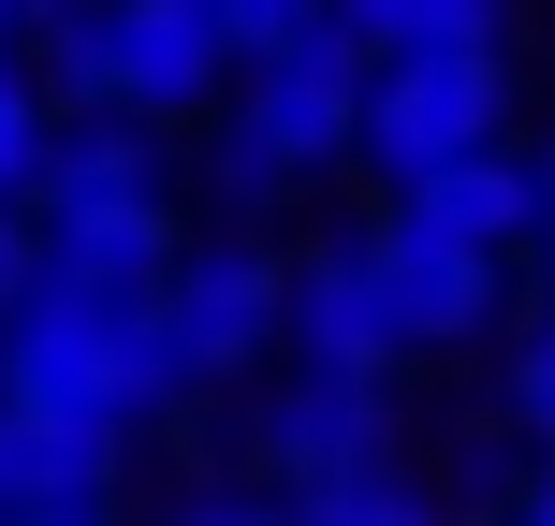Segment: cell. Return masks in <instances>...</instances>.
<instances>
[{
  "label": "cell",
  "instance_id": "obj_1",
  "mask_svg": "<svg viewBox=\"0 0 555 526\" xmlns=\"http://www.w3.org/2000/svg\"><path fill=\"white\" fill-rule=\"evenodd\" d=\"M176 395L191 381L162 351V307H59V293H29V322L0 336V410L59 424L88 453H132V424H162Z\"/></svg>",
  "mask_w": 555,
  "mask_h": 526
},
{
  "label": "cell",
  "instance_id": "obj_2",
  "mask_svg": "<svg viewBox=\"0 0 555 526\" xmlns=\"http://www.w3.org/2000/svg\"><path fill=\"white\" fill-rule=\"evenodd\" d=\"M365 88H380V59L351 44V29H307V44H278L234 74V117L205 132V191L220 205H278L293 176H322V162H351V132H365Z\"/></svg>",
  "mask_w": 555,
  "mask_h": 526
},
{
  "label": "cell",
  "instance_id": "obj_3",
  "mask_svg": "<svg viewBox=\"0 0 555 526\" xmlns=\"http://www.w3.org/2000/svg\"><path fill=\"white\" fill-rule=\"evenodd\" d=\"M44 88H59V117H205L249 59H234V29H220V0H103V15H74V29H44Z\"/></svg>",
  "mask_w": 555,
  "mask_h": 526
},
{
  "label": "cell",
  "instance_id": "obj_4",
  "mask_svg": "<svg viewBox=\"0 0 555 526\" xmlns=\"http://www.w3.org/2000/svg\"><path fill=\"white\" fill-rule=\"evenodd\" d=\"M498 146H512V44H453V59H380L351 162L380 191H439V176L498 162Z\"/></svg>",
  "mask_w": 555,
  "mask_h": 526
},
{
  "label": "cell",
  "instance_id": "obj_5",
  "mask_svg": "<svg viewBox=\"0 0 555 526\" xmlns=\"http://www.w3.org/2000/svg\"><path fill=\"white\" fill-rule=\"evenodd\" d=\"M249 469H263V498H322V483L395 469V395L351 365H293L249 395Z\"/></svg>",
  "mask_w": 555,
  "mask_h": 526
},
{
  "label": "cell",
  "instance_id": "obj_6",
  "mask_svg": "<svg viewBox=\"0 0 555 526\" xmlns=\"http://www.w3.org/2000/svg\"><path fill=\"white\" fill-rule=\"evenodd\" d=\"M293 336V264L249 249V234H220V249H191L162 278V351H176V381H249V365Z\"/></svg>",
  "mask_w": 555,
  "mask_h": 526
},
{
  "label": "cell",
  "instance_id": "obj_7",
  "mask_svg": "<svg viewBox=\"0 0 555 526\" xmlns=\"http://www.w3.org/2000/svg\"><path fill=\"white\" fill-rule=\"evenodd\" d=\"M365 264H380V307H395V336H410V351H468V336L498 322V278H512L498 249L410 220V205H380V220H365Z\"/></svg>",
  "mask_w": 555,
  "mask_h": 526
},
{
  "label": "cell",
  "instance_id": "obj_8",
  "mask_svg": "<svg viewBox=\"0 0 555 526\" xmlns=\"http://www.w3.org/2000/svg\"><path fill=\"white\" fill-rule=\"evenodd\" d=\"M191 264L176 205H103V220H44V293L59 307H162V278Z\"/></svg>",
  "mask_w": 555,
  "mask_h": 526
},
{
  "label": "cell",
  "instance_id": "obj_9",
  "mask_svg": "<svg viewBox=\"0 0 555 526\" xmlns=\"http://www.w3.org/2000/svg\"><path fill=\"white\" fill-rule=\"evenodd\" d=\"M395 307H380V264H365V234H336V249L293 264V365H351V381H395Z\"/></svg>",
  "mask_w": 555,
  "mask_h": 526
},
{
  "label": "cell",
  "instance_id": "obj_10",
  "mask_svg": "<svg viewBox=\"0 0 555 526\" xmlns=\"http://www.w3.org/2000/svg\"><path fill=\"white\" fill-rule=\"evenodd\" d=\"M162 117H59V162L29 220H103V205H162Z\"/></svg>",
  "mask_w": 555,
  "mask_h": 526
},
{
  "label": "cell",
  "instance_id": "obj_11",
  "mask_svg": "<svg viewBox=\"0 0 555 526\" xmlns=\"http://www.w3.org/2000/svg\"><path fill=\"white\" fill-rule=\"evenodd\" d=\"M410 220H439V234H468V249H541L555 234V162H527V146H498V162H468V176H439V191H395Z\"/></svg>",
  "mask_w": 555,
  "mask_h": 526
},
{
  "label": "cell",
  "instance_id": "obj_12",
  "mask_svg": "<svg viewBox=\"0 0 555 526\" xmlns=\"http://www.w3.org/2000/svg\"><path fill=\"white\" fill-rule=\"evenodd\" d=\"M103 483H117V453H88V439H59V424L0 410V526H117Z\"/></svg>",
  "mask_w": 555,
  "mask_h": 526
},
{
  "label": "cell",
  "instance_id": "obj_13",
  "mask_svg": "<svg viewBox=\"0 0 555 526\" xmlns=\"http://www.w3.org/2000/svg\"><path fill=\"white\" fill-rule=\"evenodd\" d=\"M365 59H453V44H512V0H336Z\"/></svg>",
  "mask_w": 555,
  "mask_h": 526
},
{
  "label": "cell",
  "instance_id": "obj_14",
  "mask_svg": "<svg viewBox=\"0 0 555 526\" xmlns=\"http://www.w3.org/2000/svg\"><path fill=\"white\" fill-rule=\"evenodd\" d=\"M44 162H59V88L29 44H0V205H44Z\"/></svg>",
  "mask_w": 555,
  "mask_h": 526
},
{
  "label": "cell",
  "instance_id": "obj_15",
  "mask_svg": "<svg viewBox=\"0 0 555 526\" xmlns=\"http://www.w3.org/2000/svg\"><path fill=\"white\" fill-rule=\"evenodd\" d=\"M293 526H439V512H424L395 469H365V483H322V498H293Z\"/></svg>",
  "mask_w": 555,
  "mask_h": 526
},
{
  "label": "cell",
  "instance_id": "obj_16",
  "mask_svg": "<svg viewBox=\"0 0 555 526\" xmlns=\"http://www.w3.org/2000/svg\"><path fill=\"white\" fill-rule=\"evenodd\" d=\"M336 0H220V29H234V59H278V44H307Z\"/></svg>",
  "mask_w": 555,
  "mask_h": 526
},
{
  "label": "cell",
  "instance_id": "obj_17",
  "mask_svg": "<svg viewBox=\"0 0 555 526\" xmlns=\"http://www.w3.org/2000/svg\"><path fill=\"white\" fill-rule=\"evenodd\" d=\"M29 293H44V220H29V205H0V336L29 322Z\"/></svg>",
  "mask_w": 555,
  "mask_h": 526
},
{
  "label": "cell",
  "instance_id": "obj_18",
  "mask_svg": "<svg viewBox=\"0 0 555 526\" xmlns=\"http://www.w3.org/2000/svg\"><path fill=\"white\" fill-rule=\"evenodd\" d=\"M512 424L555 453V322H527V351H512Z\"/></svg>",
  "mask_w": 555,
  "mask_h": 526
},
{
  "label": "cell",
  "instance_id": "obj_19",
  "mask_svg": "<svg viewBox=\"0 0 555 526\" xmlns=\"http://www.w3.org/2000/svg\"><path fill=\"white\" fill-rule=\"evenodd\" d=\"M176 526H293V498H234V483H205Z\"/></svg>",
  "mask_w": 555,
  "mask_h": 526
},
{
  "label": "cell",
  "instance_id": "obj_20",
  "mask_svg": "<svg viewBox=\"0 0 555 526\" xmlns=\"http://www.w3.org/2000/svg\"><path fill=\"white\" fill-rule=\"evenodd\" d=\"M74 15H103V0H15V44H44V29H74Z\"/></svg>",
  "mask_w": 555,
  "mask_h": 526
},
{
  "label": "cell",
  "instance_id": "obj_21",
  "mask_svg": "<svg viewBox=\"0 0 555 526\" xmlns=\"http://www.w3.org/2000/svg\"><path fill=\"white\" fill-rule=\"evenodd\" d=\"M512 512H527V526H555V453H541V469H527V498H512Z\"/></svg>",
  "mask_w": 555,
  "mask_h": 526
},
{
  "label": "cell",
  "instance_id": "obj_22",
  "mask_svg": "<svg viewBox=\"0 0 555 526\" xmlns=\"http://www.w3.org/2000/svg\"><path fill=\"white\" fill-rule=\"evenodd\" d=\"M541 162H555V146H541ZM541 278H555V234H541Z\"/></svg>",
  "mask_w": 555,
  "mask_h": 526
},
{
  "label": "cell",
  "instance_id": "obj_23",
  "mask_svg": "<svg viewBox=\"0 0 555 526\" xmlns=\"http://www.w3.org/2000/svg\"><path fill=\"white\" fill-rule=\"evenodd\" d=\"M0 44H15V0H0Z\"/></svg>",
  "mask_w": 555,
  "mask_h": 526
},
{
  "label": "cell",
  "instance_id": "obj_24",
  "mask_svg": "<svg viewBox=\"0 0 555 526\" xmlns=\"http://www.w3.org/2000/svg\"><path fill=\"white\" fill-rule=\"evenodd\" d=\"M498 526H527V512H498Z\"/></svg>",
  "mask_w": 555,
  "mask_h": 526
}]
</instances>
